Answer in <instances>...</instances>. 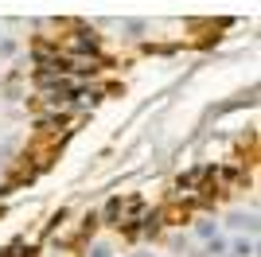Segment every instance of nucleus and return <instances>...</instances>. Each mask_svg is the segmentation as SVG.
<instances>
[{
	"label": "nucleus",
	"mask_w": 261,
	"mask_h": 257,
	"mask_svg": "<svg viewBox=\"0 0 261 257\" xmlns=\"http://www.w3.org/2000/svg\"><path fill=\"white\" fill-rule=\"evenodd\" d=\"M226 222L234 226V230H250V234H253V230H257V214H253V211L250 214H246V211H234Z\"/></svg>",
	"instance_id": "obj_1"
},
{
	"label": "nucleus",
	"mask_w": 261,
	"mask_h": 257,
	"mask_svg": "<svg viewBox=\"0 0 261 257\" xmlns=\"http://www.w3.org/2000/svg\"><path fill=\"white\" fill-rule=\"evenodd\" d=\"M230 249H234L230 257H253V253H257V242H253V238H238Z\"/></svg>",
	"instance_id": "obj_2"
},
{
	"label": "nucleus",
	"mask_w": 261,
	"mask_h": 257,
	"mask_svg": "<svg viewBox=\"0 0 261 257\" xmlns=\"http://www.w3.org/2000/svg\"><path fill=\"white\" fill-rule=\"evenodd\" d=\"M195 234L203 238V242H211V238H218V222H211V218H199V222H195Z\"/></svg>",
	"instance_id": "obj_3"
},
{
	"label": "nucleus",
	"mask_w": 261,
	"mask_h": 257,
	"mask_svg": "<svg viewBox=\"0 0 261 257\" xmlns=\"http://www.w3.org/2000/svg\"><path fill=\"white\" fill-rule=\"evenodd\" d=\"M74 47H78V51H98V39H94V32H74Z\"/></svg>",
	"instance_id": "obj_4"
},
{
	"label": "nucleus",
	"mask_w": 261,
	"mask_h": 257,
	"mask_svg": "<svg viewBox=\"0 0 261 257\" xmlns=\"http://www.w3.org/2000/svg\"><path fill=\"white\" fill-rule=\"evenodd\" d=\"M125 32H129L133 39H141V35L148 32V23H144V20H125Z\"/></svg>",
	"instance_id": "obj_5"
},
{
	"label": "nucleus",
	"mask_w": 261,
	"mask_h": 257,
	"mask_svg": "<svg viewBox=\"0 0 261 257\" xmlns=\"http://www.w3.org/2000/svg\"><path fill=\"white\" fill-rule=\"evenodd\" d=\"M207 253L211 257H226V242H222V238H211V242H207Z\"/></svg>",
	"instance_id": "obj_6"
},
{
	"label": "nucleus",
	"mask_w": 261,
	"mask_h": 257,
	"mask_svg": "<svg viewBox=\"0 0 261 257\" xmlns=\"http://www.w3.org/2000/svg\"><path fill=\"white\" fill-rule=\"evenodd\" d=\"M0 55H16V39H0Z\"/></svg>",
	"instance_id": "obj_7"
},
{
	"label": "nucleus",
	"mask_w": 261,
	"mask_h": 257,
	"mask_svg": "<svg viewBox=\"0 0 261 257\" xmlns=\"http://www.w3.org/2000/svg\"><path fill=\"white\" fill-rule=\"evenodd\" d=\"M90 257H113V249H109V246H94V249H90Z\"/></svg>",
	"instance_id": "obj_8"
},
{
	"label": "nucleus",
	"mask_w": 261,
	"mask_h": 257,
	"mask_svg": "<svg viewBox=\"0 0 261 257\" xmlns=\"http://www.w3.org/2000/svg\"><path fill=\"white\" fill-rule=\"evenodd\" d=\"M133 257H156V253H133Z\"/></svg>",
	"instance_id": "obj_9"
}]
</instances>
